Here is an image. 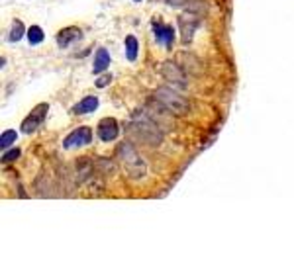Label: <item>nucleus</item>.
Here are the masks:
<instances>
[{
	"label": "nucleus",
	"instance_id": "f3484780",
	"mask_svg": "<svg viewBox=\"0 0 294 260\" xmlns=\"http://www.w3.org/2000/svg\"><path fill=\"white\" fill-rule=\"evenodd\" d=\"M20 157V149H10V153L8 151H4V154H2V163L6 165V163H12V161H16Z\"/></svg>",
	"mask_w": 294,
	"mask_h": 260
},
{
	"label": "nucleus",
	"instance_id": "ddd939ff",
	"mask_svg": "<svg viewBox=\"0 0 294 260\" xmlns=\"http://www.w3.org/2000/svg\"><path fill=\"white\" fill-rule=\"evenodd\" d=\"M126 57H128V61L137 59V37L135 35L126 37Z\"/></svg>",
	"mask_w": 294,
	"mask_h": 260
},
{
	"label": "nucleus",
	"instance_id": "aec40b11",
	"mask_svg": "<svg viewBox=\"0 0 294 260\" xmlns=\"http://www.w3.org/2000/svg\"><path fill=\"white\" fill-rule=\"evenodd\" d=\"M133 2H141V0H133Z\"/></svg>",
	"mask_w": 294,
	"mask_h": 260
},
{
	"label": "nucleus",
	"instance_id": "0eeeda50",
	"mask_svg": "<svg viewBox=\"0 0 294 260\" xmlns=\"http://www.w3.org/2000/svg\"><path fill=\"white\" fill-rule=\"evenodd\" d=\"M161 75L171 84H175V86H182V88L186 86V75H184V71L177 63H173V61H167V63L161 65Z\"/></svg>",
	"mask_w": 294,
	"mask_h": 260
},
{
	"label": "nucleus",
	"instance_id": "39448f33",
	"mask_svg": "<svg viewBox=\"0 0 294 260\" xmlns=\"http://www.w3.org/2000/svg\"><path fill=\"white\" fill-rule=\"evenodd\" d=\"M200 24V18L196 16L194 10H184L180 16H179V30H180V39L184 45H188L192 41V35L196 31V28H198Z\"/></svg>",
	"mask_w": 294,
	"mask_h": 260
},
{
	"label": "nucleus",
	"instance_id": "f257e3e1",
	"mask_svg": "<svg viewBox=\"0 0 294 260\" xmlns=\"http://www.w3.org/2000/svg\"><path fill=\"white\" fill-rule=\"evenodd\" d=\"M126 129H128V135H131L135 141H141L143 145L157 147L163 141V129L147 116L145 118L135 116L131 122H128Z\"/></svg>",
	"mask_w": 294,
	"mask_h": 260
},
{
	"label": "nucleus",
	"instance_id": "2eb2a0df",
	"mask_svg": "<svg viewBox=\"0 0 294 260\" xmlns=\"http://www.w3.org/2000/svg\"><path fill=\"white\" fill-rule=\"evenodd\" d=\"M26 35H28V41L32 45H37V43H41L45 39V33H43V30L39 26H30L28 31H26Z\"/></svg>",
	"mask_w": 294,
	"mask_h": 260
},
{
	"label": "nucleus",
	"instance_id": "dca6fc26",
	"mask_svg": "<svg viewBox=\"0 0 294 260\" xmlns=\"http://www.w3.org/2000/svg\"><path fill=\"white\" fill-rule=\"evenodd\" d=\"M16 131L14 129H8V131H4L2 133V137H0V149H2V151H8V147L16 141Z\"/></svg>",
	"mask_w": 294,
	"mask_h": 260
},
{
	"label": "nucleus",
	"instance_id": "423d86ee",
	"mask_svg": "<svg viewBox=\"0 0 294 260\" xmlns=\"http://www.w3.org/2000/svg\"><path fill=\"white\" fill-rule=\"evenodd\" d=\"M90 141H92V129L82 125V127H77L75 131H71L63 139V147L69 151V149H77V147H86Z\"/></svg>",
	"mask_w": 294,
	"mask_h": 260
},
{
	"label": "nucleus",
	"instance_id": "f8f14e48",
	"mask_svg": "<svg viewBox=\"0 0 294 260\" xmlns=\"http://www.w3.org/2000/svg\"><path fill=\"white\" fill-rule=\"evenodd\" d=\"M96 108H98V98H96V96H86V98H82L79 104H75L73 112H75L77 116H82V114L94 112Z\"/></svg>",
	"mask_w": 294,
	"mask_h": 260
},
{
	"label": "nucleus",
	"instance_id": "6e6552de",
	"mask_svg": "<svg viewBox=\"0 0 294 260\" xmlns=\"http://www.w3.org/2000/svg\"><path fill=\"white\" fill-rule=\"evenodd\" d=\"M96 133H98V137H100V141H104V143L114 141V139L118 137V133H120L118 122H116L114 118H104L100 123H98Z\"/></svg>",
	"mask_w": 294,
	"mask_h": 260
},
{
	"label": "nucleus",
	"instance_id": "6ab92c4d",
	"mask_svg": "<svg viewBox=\"0 0 294 260\" xmlns=\"http://www.w3.org/2000/svg\"><path fill=\"white\" fill-rule=\"evenodd\" d=\"M167 2H169L171 6H188L190 0H167Z\"/></svg>",
	"mask_w": 294,
	"mask_h": 260
},
{
	"label": "nucleus",
	"instance_id": "4468645a",
	"mask_svg": "<svg viewBox=\"0 0 294 260\" xmlns=\"http://www.w3.org/2000/svg\"><path fill=\"white\" fill-rule=\"evenodd\" d=\"M24 37V24L20 20H12V28H10V33H8V41L10 43H16Z\"/></svg>",
	"mask_w": 294,
	"mask_h": 260
},
{
	"label": "nucleus",
	"instance_id": "7ed1b4c3",
	"mask_svg": "<svg viewBox=\"0 0 294 260\" xmlns=\"http://www.w3.org/2000/svg\"><path fill=\"white\" fill-rule=\"evenodd\" d=\"M153 100L159 102L165 110H169L171 114L179 116V114H186L188 112V100L184 96H180L179 90H173V88H157L153 92Z\"/></svg>",
	"mask_w": 294,
	"mask_h": 260
},
{
	"label": "nucleus",
	"instance_id": "9d476101",
	"mask_svg": "<svg viewBox=\"0 0 294 260\" xmlns=\"http://www.w3.org/2000/svg\"><path fill=\"white\" fill-rule=\"evenodd\" d=\"M82 39V31L79 30V28H75V26H71V28H63L59 33H57V45L59 47H69V45H73V43H77V41H81Z\"/></svg>",
	"mask_w": 294,
	"mask_h": 260
},
{
	"label": "nucleus",
	"instance_id": "f03ea898",
	"mask_svg": "<svg viewBox=\"0 0 294 260\" xmlns=\"http://www.w3.org/2000/svg\"><path fill=\"white\" fill-rule=\"evenodd\" d=\"M116 151H118V161H120V165L124 167V170L128 172L130 178H141V176H145V170H147L145 163H143V159L139 157V153L133 149V145L130 141L120 143Z\"/></svg>",
	"mask_w": 294,
	"mask_h": 260
},
{
	"label": "nucleus",
	"instance_id": "20e7f679",
	"mask_svg": "<svg viewBox=\"0 0 294 260\" xmlns=\"http://www.w3.org/2000/svg\"><path fill=\"white\" fill-rule=\"evenodd\" d=\"M47 112H49V104H45V102H41V104H37V106L24 118V122H22V125H20V131L24 133V135H32L41 123H43V120H45V116H47Z\"/></svg>",
	"mask_w": 294,
	"mask_h": 260
},
{
	"label": "nucleus",
	"instance_id": "9b49d317",
	"mask_svg": "<svg viewBox=\"0 0 294 260\" xmlns=\"http://www.w3.org/2000/svg\"><path fill=\"white\" fill-rule=\"evenodd\" d=\"M110 53H108V49L106 47H100L96 51V55H94V67H92V71H94V75H102V73H106V69L110 67Z\"/></svg>",
	"mask_w": 294,
	"mask_h": 260
},
{
	"label": "nucleus",
	"instance_id": "1a4fd4ad",
	"mask_svg": "<svg viewBox=\"0 0 294 260\" xmlns=\"http://www.w3.org/2000/svg\"><path fill=\"white\" fill-rule=\"evenodd\" d=\"M153 31H155V37L161 45H165L167 49L173 47V41H175V30L167 24H159L157 20L153 22Z\"/></svg>",
	"mask_w": 294,
	"mask_h": 260
},
{
	"label": "nucleus",
	"instance_id": "a211bd4d",
	"mask_svg": "<svg viewBox=\"0 0 294 260\" xmlns=\"http://www.w3.org/2000/svg\"><path fill=\"white\" fill-rule=\"evenodd\" d=\"M112 82V75H102V76H98L96 78V88H104Z\"/></svg>",
	"mask_w": 294,
	"mask_h": 260
}]
</instances>
